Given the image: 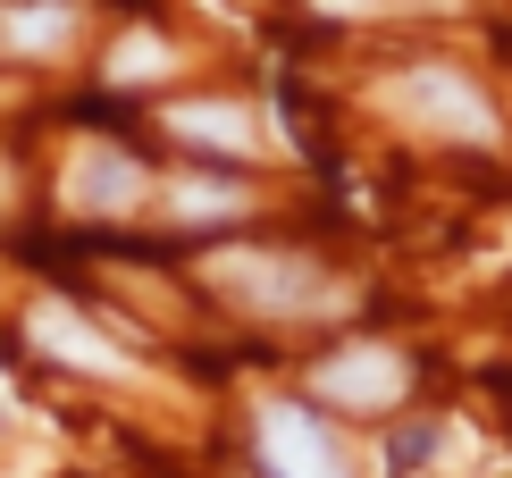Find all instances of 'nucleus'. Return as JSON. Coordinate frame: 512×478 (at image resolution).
Segmentation results:
<instances>
[{
  "mask_svg": "<svg viewBox=\"0 0 512 478\" xmlns=\"http://www.w3.org/2000/svg\"><path fill=\"white\" fill-rule=\"evenodd\" d=\"M319 9H378V0H319Z\"/></svg>",
  "mask_w": 512,
  "mask_h": 478,
  "instance_id": "obj_11",
  "label": "nucleus"
},
{
  "mask_svg": "<svg viewBox=\"0 0 512 478\" xmlns=\"http://www.w3.org/2000/svg\"><path fill=\"white\" fill-rule=\"evenodd\" d=\"M202 277L227 302L261 311V319H319V311H336V277H319L311 260H294V252H210Z\"/></svg>",
  "mask_w": 512,
  "mask_h": 478,
  "instance_id": "obj_1",
  "label": "nucleus"
},
{
  "mask_svg": "<svg viewBox=\"0 0 512 478\" xmlns=\"http://www.w3.org/2000/svg\"><path fill=\"white\" fill-rule=\"evenodd\" d=\"M0 34H9L17 51H59V42L76 34V9H59V0H26V9L0 17Z\"/></svg>",
  "mask_w": 512,
  "mask_h": 478,
  "instance_id": "obj_8",
  "label": "nucleus"
},
{
  "mask_svg": "<svg viewBox=\"0 0 512 478\" xmlns=\"http://www.w3.org/2000/svg\"><path fill=\"white\" fill-rule=\"evenodd\" d=\"M378 101H387L403 126H420V135H445V143H496V110H487V93H479L471 76H454V68H412V76L378 84Z\"/></svg>",
  "mask_w": 512,
  "mask_h": 478,
  "instance_id": "obj_2",
  "label": "nucleus"
},
{
  "mask_svg": "<svg viewBox=\"0 0 512 478\" xmlns=\"http://www.w3.org/2000/svg\"><path fill=\"white\" fill-rule=\"evenodd\" d=\"M177 219H210V210H244V185H177L168 193Z\"/></svg>",
  "mask_w": 512,
  "mask_h": 478,
  "instance_id": "obj_10",
  "label": "nucleus"
},
{
  "mask_svg": "<svg viewBox=\"0 0 512 478\" xmlns=\"http://www.w3.org/2000/svg\"><path fill=\"white\" fill-rule=\"evenodd\" d=\"M143 202V168L126 160L118 143H76L68 160V210H84V219H118V210Z\"/></svg>",
  "mask_w": 512,
  "mask_h": 478,
  "instance_id": "obj_5",
  "label": "nucleus"
},
{
  "mask_svg": "<svg viewBox=\"0 0 512 478\" xmlns=\"http://www.w3.org/2000/svg\"><path fill=\"white\" fill-rule=\"evenodd\" d=\"M319 395L336 411H395L403 403V353H387V344H345V353L319 361Z\"/></svg>",
  "mask_w": 512,
  "mask_h": 478,
  "instance_id": "obj_4",
  "label": "nucleus"
},
{
  "mask_svg": "<svg viewBox=\"0 0 512 478\" xmlns=\"http://www.w3.org/2000/svg\"><path fill=\"white\" fill-rule=\"evenodd\" d=\"M0 420H9V395H0Z\"/></svg>",
  "mask_w": 512,
  "mask_h": 478,
  "instance_id": "obj_12",
  "label": "nucleus"
},
{
  "mask_svg": "<svg viewBox=\"0 0 512 478\" xmlns=\"http://www.w3.org/2000/svg\"><path fill=\"white\" fill-rule=\"evenodd\" d=\"M143 76H168L160 34H126V51H110V84H143Z\"/></svg>",
  "mask_w": 512,
  "mask_h": 478,
  "instance_id": "obj_9",
  "label": "nucleus"
},
{
  "mask_svg": "<svg viewBox=\"0 0 512 478\" xmlns=\"http://www.w3.org/2000/svg\"><path fill=\"white\" fill-rule=\"evenodd\" d=\"M26 336H34V353L68 361V369H84V378H135V361H126L110 336H93V328L68 311V302H42V311L26 319Z\"/></svg>",
  "mask_w": 512,
  "mask_h": 478,
  "instance_id": "obj_6",
  "label": "nucleus"
},
{
  "mask_svg": "<svg viewBox=\"0 0 512 478\" xmlns=\"http://www.w3.org/2000/svg\"><path fill=\"white\" fill-rule=\"evenodd\" d=\"M168 126H177L185 143H219V151H252L261 143L236 101H185V110H168Z\"/></svg>",
  "mask_w": 512,
  "mask_h": 478,
  "instance_id": "obj_7",
  "label": "nucleus"
},
{
  "mask_svg": "<svg viewBox=\"0 0 512 478\" xmlns=\"http://www.w3.org/2000/svg\"><path fill=\"white\" fill-rule=\"evenodd\" d=\"M252 437H261V470L269 478H353L345 453H336V437L303 403H261L252 411Z\"/></svg>",
  "mask_w": 512,
  "mask_h": 478,
  "instance_id": "obj_3",
  "label": "nucleus"
}]
</instances>
